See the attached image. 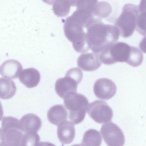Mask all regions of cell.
<instances>
[{
    "instance_id": "2",
    "label": "cell",
    "mask_w": 146,
    "mask_h": 146,
    "mask_svg": "<svg viewBox=\"0 0 146 146\" xmlns=\"http://www.w3.org/2000/svg\"><path fill=\"white\" fill-rule=\"evenodd\" d=\"M88 20L82 15L74 12L65 19L64 25L65 35L72 44L77 52L83 53L90 49L86 38V25Z\"/></svg>"
},
{
    "instance_id": "11",
    "label": "cell",
    "mask_w": 146,
    "mask_h": 146,
    "mask_svg": "<svg viewBox=\"0 0 146 146\" xmlns=\"http://www.w3.org/2000/svg\"><path fill=\"white\" fill-rule=\"evenodd\" d=\"M102 64L100 55L94 52L82 54L78 57L77 60L78 66L87 71L96 70L100 67Z\"/></svg>"
},
{
    "instance_id": "15",
    "label": "cell",
    "mask_w": 146,
    "mask_h": 146,
    "mask_svg": "<svg viewBox=\"0 0 146 146\" xmlns=\"http://www.w3.org/2000/svg\"><path fill=\"white\" fill-rule=\"evenodd\" d=\"M21 129L24 133L37 132L42 125L40 118L36 115L32 113L23 116L20 120Z\"/></svg>"
},
{
    "instance_id": "24",
    "label": "cell",
    "mask_w": 146,
    "mask_h": 146,
    "mask_svg": "<svg viewBox=\"0 0 146 146\" xmlns=\"http://www.w3.org/2000/svg\"><path fill=\"white\" fill-rule=\"evenodd\" d=\"M139 47L144 53H146V35L140 42L139 44Z\"/></svg>"
},
{
    "instance_id": "16",
    "label": "cell",
    "mask_w": 146,
    "mask_h": 146,
    "mask_svg": "<svg viewBox=\"0 0 146 146\" xmlns=\"http://www.w3.org/2000/svg\"><path fill=\"white\" fill-rule=\"evenodd\" d=\"M40 78L39 72L33 68L24 69L21 72L19 76L20 81L29 88L36 86L40 82Z\"/></svg>"
},
{
    "instance_id": "21",
    "label": "cell",
    "mask_w": 146,
    "mask_h": 146,
    "mask_svg": "<svg viewBox=\"0 0 146 146\" xmlns=\"http://www.w3.org/2000/svg\"><path fill=\"white\" fill-rule=\"evenodd\" d=\"M98 3L97 0H76V6L77 9H84L94 14Z\"/></svg>"
},
{
    "instance_id": "8",
    "label": "cell",
    "mask_w": 146,
    "mask_h": 146,
    "mask_svg": "<svg viewBox=\"0 0 146 146\" xmlns=\"http://www.w3.org/2000/svg\"><path fill=\"white\" fill-rule=\"evenodd\" d=\"M87 112L92 119L99 123L110 121L113 116L112 109L106 102L101 100H96L91 103Z\"/></svg>"
},
{
    "instance_id": "19",
    "label": "cell",
    "mask_w": 146,
    "mask_h": 146,
    "mask_svg": "<svg viewBox=\"0 0 146 146\" xmlns=\"http://www.w3.org/2000/svg\"><path fill=\"white\" fill-rule=\"evenodd\" d=\"M102 142V137L99 132L96 129H90L84 134L81 144L82 145L99 146Z\"/></svg>"
},
{
    "instance_id": "17",
    "label": "cell",
    "mask_w": 146,
    "mask_h": 146,
    "mask_svg": "<svg viewBox=\"0 0 146 146\" xmlns=\"http://www.w3.org/2000/svg\"><path fill=\"white\" fill-rule=\"evenodd\" d=\"M68 112L62 105H54L49 110L47 113L48 119L52 124L57 125L68 118Z\"/></svg>"
},
{
    "instance_id": "18",
    "label": "cell",
    "mask_w": 146,
    "mask_h": 146,
    "mask_svg": "<svg viewBox=\"0 0 146 146\" xmlns=\"http://www.w3.org/2000/svg\"><path fill=\"white\" fill-rule=\"evenodd\" d=\"M0 97L2 99L12 98L15 94L17 88L15 82L10 79L1 78Z\"/></svg>"
},
{
    "instance_id": "3",
    "label": "cell",
    "mask_w": 146,
    "mask_h": 146,
    "mask_svg": "<svg viewBox=\"0 0 146 146\" xmlns=\"http://www.w3.org/2000/svg\"><path fill=\"white\" fill-rule=\"evenodd\" d=\"M137 48L123 42H118L109 45L100 54L101 62L110 65L117 62H126L131 66Z\"/></svg>"
},
{
    "instance_id": "4",
    "label": "cell",
    "mask_w": 146,
    "mask_h": 146,
    "mask_svg": "<svg viewBox=\"0 0 146 146\" xmlns=\"http://www.w3.org/2000/svg\"><path fill=\"white\" fill-rule=\"evenodd\" d=\"M23 133L18 119L3 117L0 129V145L21 146Z\"/></svg>"
},
{
    "instance_id": "1",
    "label": "cell",
    "mask_w": 146,
    "mask_h": 146,
    "mask_svg": "<svg viewBox=\"0 0 146 146\" xmlns=\"http://www.w3.org/2000/svg\"><path fill=\"white\" fill-rule=\"evenodd\" d=\"M86 38L88 46L94 53L102 52L117 41L120 32L115 26L105 24L94 18L86 26Z\"/></svg>"
},
{
    "instance_id": "22",
    "label": "cell",
    "mask_w": 146,
    "mask_h": 146,
    "mask_svg": "<svg viewBox=\"0 0 146 146\" xmlns=\"http://www.w3.org/2000/svg\"><path fill=\"white\" fill-rule=\"evenodd\" d=\"M136 31L143 36L146 34V12L139 13L137 20Z\"/></svg>"
},
{
    "instance_id": "5",
    "label": "cell",
    "mask_w": 146,
    "mask_h": 146,
    "mask_svg": "<svg viewBox=\"0 0 146 146\" xmlns=\"http://www.w3.org/2000/svg\"><path fill=\"white\" fill-rule=\"evenodd\" d=\"M64 99V105L69 111V119L74 124L81 122L84 119L89 105L87 98L82 94L72 92Z\"/></svg>"
},
{
    "instance_id": "9",
    "label": "cell",
    "mask_w": 146,
    "mask_h": 146,
    "mask_svg": "<svg viewBox=\"0 0 146 146\" xmlns=\"http://www.w3.org/2000/svg\"><path fill=\"white\" fill-rule=\"evenodd\" d=\"M100 133L106 144L110 146H122L125 143L123 132L115 124L110 122L102 125Z\"/></svg>"
},
{
    "instance_id": "10",
    "label": "cell",
    "mask_w": 146,
    "mask_h": 146,
    "mask_svg": "<svg viewBox=\"0 0 146 146\" xmlns=\"http://www.w3.org/2000/svg\"><path fill=\"white\" fill-rule=\"evenodd\" d=\"M93 90L95 95L98 98L108 100L114 96L116 92L117 88L112 80L102 78L95 82Z\"/></svg>"
},
{
    "instance_id": "6",
    "label": "cell",
    "mask_w": 146,
    "mask_h": 146,
    "mask_svg": "<svg viewBox=\"0 0 146 146\" xmlns=\"http://www.w3.org/2000/svg\"><path fill=\"white\" fill-rule=\"evenodd\" d=\"M115 24L119 29L122 36L126 38L131 36L133 33L139 13L138 7L130 3L125 4Z\"/></svg>"
},
{
    "instance_id": "13",
    "label": "cell",
    "mask_w": 146,
    "mask_h": 146,
    "mask_svg": "<svg viewBox=\"0 0 146 146\" xmlns=\"http://www.w3.org/2000/svg\"><path fill=\"white\" fill-rule=\"evenodd\" d=\"M22 66L17 60L10 59L6 60L1 65L0 74L3 77L10 79H15L19 75Z\"/></svg>"
},
{
    "instance_id": "12",
    "label": "cell",
    "mask_w": 146,
    "mask_h": 146,
    "mask_svg": "<svg viewBox=\"0 0 146 146\" xmlns=\"http://www.w3.org/2000/svg\"><path fill=\"white\" fill-rule=\"evenodd\" d=\"M57 134L58 138L62 143H70L73 141L75 135L74 126L72 123L64 121L58 125Z\"/></svg>"
},
{
    "instance_id": "23",
    "label": "cell",
    "mask_w": 146,
    "mask_h": 146,
    "mask_svg": "<svg viewBox=\"0 0 146 146\" xmlns=\"http://www.w3.org/2000/svg\"><path fill=\"white\" fill-rule=\"evenodd\" d=\"M138 8L139 13L146 12V0H141Z\"/></svg>"
},
{
    "instance_id": "14",
    "label": "cell",
    "mask_w": 146,
    "mask_h": 146,
    "mask_svg": "<svg viewBox=\"0 0 146 146\" xmlns=\"http://www.w3.org/2000/svg\"><path fill=\"white\" fill-rule=\"evenodd\" d=\"M45 3L52 5L53 11L59 17L66 16L71 6H76V0H42Z\"/></svg>"
},
{
    "instance_id": "20",
    "label": "cell",
    "mask_w": 146,
    "mask_h": 146,
    "mask_svg": "<svg viewBox=\"0 0 146 146\" xmlns=\"http://www.w3.org/2000/svg\"><path fill=\"white\" fill-rule=\"evenodd\" d=\"M40 141V137L37 132L25 133L22 138L21 146L37 145Z\"/></svg>"
},
{
    "instance_id": "7",
    "label": "cell",
    "mask_w": 146,
    "mask_h": 146,
    "mask_svg": "<svg viewBox=\"0 0 146 146\" xmlns=\"http://www.w3.org/2000/svg\"><path fill=\"white\" fill-rule=\"evenodd\" d=\"M83 76L82 70L78 68L69 70L64 77L58 79L55 84L56 93L64 99L70 92H76L78 84L81 81Z\"/></svg>"
}]
</instances>
